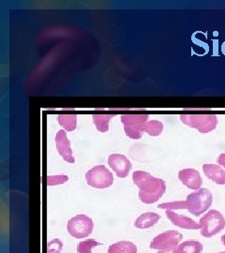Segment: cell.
<instances>
[{
    "instance_id": "obj_8",
    "label": "cell",
    "mask_w": 225,
    "mask_h": 253,
    "mask_svg": "<svg viewBox=\"0 0 225 253\" xmlns=\"http://www.w3.org/2000/svg\"><path fill=\"white\" fill-rule=\"evenodd\" d=\"M182 239L183 235L180 232L169 230L155 236L149 245V248L157 251L175 249L179 246Z\"/></svg>"
},
{
    "instance_id": "obj_15",
    "label": "cell",
    "mask_w": 225,
    "mask_h": 253,
    "mask_svg": "<svg viewBox=\"0 0 225 253\" xmlns=\"http://www.w3.org/2000/svg\"><path fill=\"white\" fill-rule=\"evenodd\" d=\"M137 247L130 241H119L112 244L108 249V253H137Z\"/></svg>"
},
{
    "instance_id": "obj_21",
    "label": "cell",
    "mask_w": 225,
    "mask_h": 253,
    "mask_svg": "<svg viewBox=\"0 0 225 253\" xmlns=\"http://www.w3.org/2000/svg\"><path fill=\"white\" fill-rule=\"evenodd\" d=\"M69 180V176L65 174H60V175H49L47 177V185L49 187H53L56 185H61L65 182Z\"/></svg>"
},
{
    "instance_id": "obj_18",
    "label": "cell",
    "mask_w": 225,
    "mask_h": 253,
    "mask_svg": "<svg viewBox=\"0 0 225 253\" xmlns=\"http://www.w3.org/2000/svg\"><path fill=\"white\" fill-rule=\"evenodd\" d=\"M113 118H115L114 115H94L93 121L99 131L106 132L109 129V121Z\"/></svg>"
},
{
    "instance_id": "obj_6",
    "label": "cell",
    "mask_w": 225,
    "mask_h": 253,
    "mask_svg": "<svg viewBox=\"0 0 225 253\" xmlns=\"http://www.w3.org/2000/svg\"><path fill=\"white\" fill-rule=\"evenodd\" d=\"M94 229L93 220L87 215H77L72 217L67 224L69 235L76 239H82L90 236Z\"/></svg>"
},
{
    "instance_id": "obj_9",
    "label": "cell",
    "mask_w": 225,
    "mask_h": 253,
    "mask_svg": "<svg viewBox=\"0 0 225 253\" xmlns=\"http://www.w3.org/2000/svg\"><path fill=\"white\" fill-rule=\"evenodd\" d=\"M109 166L120 178H125L132 170V163L126 156L121 154H112L108 158Z\"/></svg>"
},
{
    "instance_id": "obj_5",
    "label": "cell",
    "mask_w": 225,
    "mask_h": 253,
    "mask_svg": "<svg viewBox=\"0 0 225 253\" xmlns=\"http://www.w3.org/2000/svg\"><path fill=\"white\" fill-rule=\"evenodd\" d=\"M86 179L90 187L95 189H108L114 183L113 173L104 165H97L86 173Z\"/></svg>"
},
{
    "instance_id": "obj_13",
    "label": "cell",
    "mask_w": 225,
    "mask_h": 253,
    "mask_svg": "<svg viewBox=\"0 0 225 253\" xmlns=\"http://www.w3.org/2000/svg\"><path fill=\"white\" fill-rule=\"evenodd\" d=\"M203 171L208 179L218 185H225V171L220 165L206 163L203 165Z\"/></svg>"
},
{
    "instance_id": "obj_23",
    "label": "cell",
    "mask_w": 225,
    "mask_h": 253,
    "mask_svg": "<svg viewBox=\"0 0 225 253\" xmlns=\"http://www.w3.org/2000/svg\"><path fill=\"white\" fill-rule=\"evenodd\" d=\"M63 249V243L59 239H54L48 243L47 253H60Z\"/></svg>"
},
{
    "instance_id": "obj_24",
    "label": "cell",
    "mask_w": 225,
    "mask_h": 253,
    "mask_svg": "<svg viewBox=\"0 0 225 253\" xmlns=\"http://www.w3.org/2000/svg\"><path fill=\"white\" fill-rule=\"evenodd\" d=\"M217 162L219 163V165H221V166H223V167L225 168V153L221 154L219 156Z\"/></svg>"
},
{
    "instance_id": "obj_3",
    "label": "cell",
    "mask_w": 225,
    "mask_h": 253,
    "mask_svg": "<svg viewBox=\"0 0 225 253\" xmlns=\"http://www.w3.org/2000/svg\"><path fill=\"white\" fill-rule=\"evenodd\" d=\"M199 225L201 235L210 238L225 229V218L221 212L212 209L200 218Z\"/></svg>"
},
{
    "instance_id": "obj_25",
    "label": "cell",
    "mask_w": 225,
    "mask_h": 253,
    "mask_svg": "<svg viewBox=\"0 0 225 253\" xmlns=\"http://www.w3.org/2000/svg\"><path fill=\"white\" fill-rule=\"evenodd\" d=\"M157 253H176V248L170 249V250H163V251H158Z\"/></svg>"
},
{
    "instance_id": "obj_16",
    "label": "cell",
    "mask_w": 225,
    "mask_h": 253,
    "mask_svg": "<svg viewBox=\"0 0 225 253\" xmlns=\"http://www.w3.org/2000/svg\"><path fill=\"white\" fill-rule=\"evenodd\" d=\"M204 248L203 245L195 240H189L179 245L176 248V253H201Z\"/></svg>"
},
{
    "instance_id": "obj_14",
    "label": "cell",
    "mask_w": 225,
    "mask_h": 253,
    "mask_svg": "<svg viewBox=\"0 0 225 253\" xmlns=\"http://www.w3.org/2000/svg\"><path fill=\"white\" fill-rule=\"evenodd\" d=\"M161 219V216L154 212H146L136 218L135 226L138 229H149L155 226L159 220Z\"/></svg>"
},
{
    "instance_id": "obj_26",
    "label": "cell",
    "mask_w": 225,
    "mask_h": 253,
    "mask_svg": "<svg viewBox=\"0 0 225 253\" xmlns=\"http://www.w3.org/2000/svg\"><path fill=\"white\" fill-rule=\"evenodd\" d=\"M222 243H223V244L225 245V235H224L223 236H222Z\"/></svg>"
},
{
    "instance_id": "obj_12",
    "label": "cell",
    "mask_w": 225,
    "mask_h": 253,
    "mask_svg": "<svg viewBox=\"0 0 225 253\" xmlns=\"http://www.w3.org/2000/svg\"><path fill=\"white\" fill-rule=\"evenodd\" d=\"M166 216L175 226L186 230H200L199 223L195 222L190 217L179 215L178 213L172 210H166Z\"/></svg>"
},
{
    "instance_id": "obj_17",
    "label": "cell",
    "mask_w": 225,
    "mask_h": 253,
    "mask_svg": "<svg viewBox=\"0 0 225 253\" xmlns=\"http://www.w3.org/2000/svg\"><path fill=\"white\" fill-rule=\"evenodd\" d=\"M57 121L60 126H63L65 130L72 131L76 128L77 116L76 115H59L57 117Z\"/></svg>"
},
{
    "instance_id": "obj_1",
    "label": "cell",
    "mask_w": 225,
    "mask_h": 253,
    "mask_svg": "<svg viewBox=\"0 0 225 253\" xmlns=\"http://www.w3.org/2000/svg\"><path fill=\"white\" fill-rule=\"evenodd\" d=\"M133 181L139 188V199L145 205H152L162 198L166 191V183L149 172L135 171Z\"/></svg>"
},
{
    "instance_id": "obj_2",
    "label": "cell",
    "mask_w": 225,
    "mask_h": 253,
    "mask_svg": "<svg viewBox=\"0 0 225 253\" xmlns=\"http://www.w3.org/2000/svg\"><path fill=\"white\" fill-rule=\"evenodd\" d=\"M213 196L207 189H200L187 196L185 205L186 209L193 216H201L212 206Z\"/></svg>"
},
{
    "instance_id": "obj_10",
    "label": "cell",
    "mask_w": 225,
    "mask_h": 253,
    "mask_svg": "<svg viewBox=\"0 0 225 253\" xmlns=\"http://www.w3.org/2000/svg\"><path fill=\"white\" fill-rule=\"evenodd\" d=\"M55 145L58 154L62 157L65 162L69 163H74L75 160L72 154V147L70 140L67 137V133L64 129L57 131L55 135Z\"/></svg>"
},
{
    "instance_id": "obj_19",
    "label": "cell",
    "mask_w": 225,
    "mask_h": 253,
    "mask_svg": "<svg viewBox=\"0 0 225 253\" xmlns=\"http://www.w3.org/2000/svg\"><path fill=\"white\" fill-rule=\"evenodd\" d=\"M163 130V124L159 120H151L144 123L143 131L146 132L148 135L159 136Z\"/></svg>"
},
{
    "instance_id": "obj_20",
    "label": "cell",
    "mask_w": 225,
    "mask_h": 253,
    "mask_svg": "<svg viewBox=\"0 0 225 253\" xmlns=\"http://www.w3.org/2000/svg\"><path fill=\"white\" fill-rule=\"evenodd\" d=\"M96 240L94 239H87L81 241L77 246V253H92V249L99 246Z\"/></svg>"
},
{
    "instance_id": "obj_11",
    "label": "cell",
    "mask_w": 225,
    "mask_h": 253,
    "mask_svg": "<svg viewBox=\"0 0 225 253\" xmlns=\"http://www.w3.org/2000/svg\"><path fill=\"white\" fill-rule=\"evenodd\" d=\"M179 179L188 189L194 190L201 189L202 178H201L200 172L195 169L187 168V169L181 170L179 172Z\"/></svg>"
},
{
    "instance_id": "obj_22",
    "label": "cell",
    "mask_w": 225,
    "mask_h": 253,
    "mask_svg": "<svg viewBox=\"0 0 225 253\" xmlns=\"http://www.w3.org/2000/svg\"><path fill=\"white\" fill-rule=\"evenodd\" d=\"M158 208L174 211V210H179V209H186V205H185V201H178V202L161 204Z\"/></svg>"
},
{
    "instance_id": "obj_27",
    "label": "cell",
    "mask_w": 225,
    "mask_h": 253,
    "mask_svg": "<svg viewBox=\"0 0 225 253\" xmlns=\"http://www.w3.org/2000/svg\"><path fill=\"white\" fill-rule=\"evenodd\" d=\"M225 253V252H222V253Z\"/></svg>"
},
{
    "instance_id": "obj_4",
    "label": "cell",
    "mask_w": 225,
    "mask_h": 253,
    "mask_svg": "<svg viewBox=\"0 0 225 253\" xmlns=\"http://www.w3.org/2000/svg\"><path fill=\"white\" fill-rule=\"evenodd\" d=\"M180 120L186 126L196 128L200 133H208L218 126L215 115H181Z\"/></svg>"
},
{
    "instance_id": "obj_7",
    "label": "cell",
    "mask_w": 225,
    "mask_h": 253,
    "mask_svg": "<svg viewBox=\"0 0 225 253\" xmlns=\"http://www.w3.org/2000/svg\"><path fill=\"white\" fill-rule=\"evenodd\" d=\"M148 115H123L121 116V122L124 124V130L126 135L138 140L143 134L144 123L147 122Z\"/></svg>"
}]
</instances>
